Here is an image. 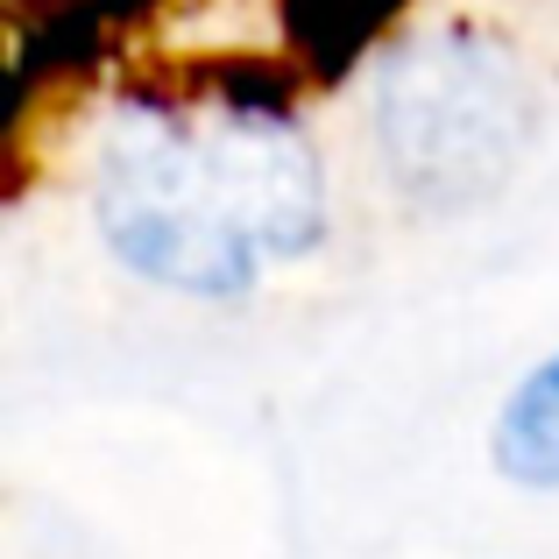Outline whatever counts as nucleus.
I'll use <instances>...</instances> for the list:
<instances>
[{
    "label": "nucleus",
    "instance_id": "nucleus-1",
    "mask_svg": "<svg viewBox=\"0 0 559 559\" xmlns=\"http://www.w3.org/2000/svg\"><path fill=\"white\" fill-rule=\"evenodd\" d=\"M93 219L150 284L248 298L270 262L319 248L326 178L276 107H135L99 150Z\"/></svg>",
    "mask_w": 559,
    "mask_h": 559
},
{
    "label": "nucleus",
    "instance_id": "nucleus-2",
    "mask_svg": "<svg viewBox=\"0 0 559 559\" xmlns=\"http://www.w3.org/2000/svg\"><path fill=\"white\" fill-rule=\"evenodd\" d=\"M532 85L481 36H425L376 64L369 135L390 178L432 205L496 191L532 150Z\"/></svg>",
    "mask_w": 559,
    "mask_h": 559
},
{
    "label": "nucleus",
    "instance_id": "nucleus-3",
    "mask_svg": "<svg viewBox=\"0 0 559 559\" xmlns=\"http://www.w3.org/2000/svg\"><path fill=\"white\" fill-rule=\"evenodd\" d=\"M496 467L524 489H559V355H546L496 411Z\"/></svg>",
    "mask_w": 559,
    "mask_h": 559
}]
</instances>
